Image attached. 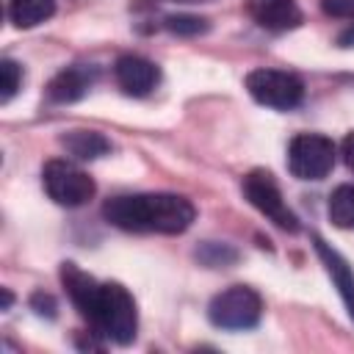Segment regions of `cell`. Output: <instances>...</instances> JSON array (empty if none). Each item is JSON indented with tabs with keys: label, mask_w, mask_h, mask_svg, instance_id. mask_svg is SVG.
<instances>
[{
	"label": "cell",
	"mask_w": 354,
	"mask_h": 354,
	"mask_svg": "<svg viewBox=\"0 0 354 354\" xmlns=\"http://www.w3.org/2000/svg\"><path fill=\"white\" fill-rule=\"evenodd\" d=\"M177 3H205V0H177Z\"/></svg>",
	"instance_id": "obj_22"
},
{
	"label": "cell",
	"mask_w": 354,
	"mask_h": 354,
	"mask_svg": "<svg viewBox=\"0 0 354 354\" xmlns=\"http://www.w3.org/2000/svg\"><path fill=\"white\" fill-rule=\"evenodd\" d=\"M33 307H36V313H47V315H55V304H53V299L50 296H41V293H36L33 296Z\"/></svg>",
	"instance_id": "obj_19"
},
{
	"label": "cell",
	"mask_w": 354,
	"mask_h": 354,
	"mask_svg": "<svg viewBox=\"0 0 354 354\" xmlns=\"http://www.w3.org/2000/svg\"><path fill=\"white\" fill-rule=\"evenodd\" d=\"M61 144L69 155H75L80 160H94V158L111 152V141L97 130H69L66 136H61Z\"/></svg>",
	"instance_id": "obj_12"
},
{
	"label": "cell",
	"mask_w": 354,
	"mask_h": 354,
	"mask_svg": "<svg viewBox=\"0 0 354 354\" xmlns=\"http://www.w3.org/2000/svg\"><path fill=\"white\" fill-rule=\"evenodd\" d=\"M102 216L127 232H185L196 216L194 205L180 194H122L102 205Z\"/></svg>",
	"instance_id": "obj_1"
},
{
	"label": "cell",
	"mask_w": 354,
	"mask_h": 354,
	"mask_svg": "<svg viewBox=\"0 0 354 354\" xmlns=\"http://www.w3.org/2000/svg\"><path fill=\"white\" fill-rule=\"evenodd\" d=\"M241 188H243V196L249 199V205L257 207L279 230H288V232H296L299 230V218L288 207V202H285V196H282V191H279V185H277V180H274L271 171H266V169L249 171L243 177Z\"/></svg>",
	"instance_id": "obj_6"
},
{
	"label": "cell",
	"mask_w": 354,
	"mask_h": 354,
	"mask_svg": "<svg viewBox=\"0 0 354 354\" xmlns=\"http://www.w3.org/2000/svg\"><path fill=\"white\" fill-rule=\"evenodd\" d=\"M113 77L119 83V88L130 97H147L158 80H160V72L158 66L144 58V55H122L113 66Z\"/></svg>",
	"instance_id": "obj_8"
},
{
	"label": "cell",
	"mask_w": 354,
	"mask_h": 354,
	"mask_svg": "<svg viewBox=\"0 0 354 354\" xmlns=\"http://www.w3.org/2000/svg\"><path fill=\"white\" fill-rule=\"evenodd\" d=\"M166 28L177 36H196L207 30V19L202 17H188V14H177V17H166Z\"/></svg>",
	"instance_id": "obj_16"
},
{
	"label": "cell",
	"mask_w": 354,
	"mask_h": 354,
	"mask_svg": "<svg viewBox=\"0 0 354 354\" xmlns=\"http://www.w3.org/2000/svg\"><path fill=\"white\" fill-rule=\"evenodd\" d=\"M249 17L271 33H285L301 25V8L296 0H246Z\"/></svg>",
	"instance_id": "obj_9"
},
{
	"label": "cell",
	"mask_w": 354,
	"mask_h": 354,
	"mask_svg": "<svg viewBox=\"0 0 354 354\" xmlns=\"http://www.w3.org/2000/svg\"><path fill=\"white\" fill-rule=\"evenodd\" d=\"M0 75H3V91H0V102H8V100L17 94L19 83H22V69H19V64H17V61L3 58V64H0Z\"/></svg>",
	"instance_id": "obj_17"
},
{
	"label": "cell",
	"mask_w": 354,
	"mask_h": 354,
	"mask_svg": "<svg viewBox=\"0 0 354 354\" xmlns=\"http://www.w3.org/2000/svg\"><path fill=\"white\" fill-rule=\"evenodd\" d=\"M207 315L221 329H252L263 315V299L246 285H232L213 296Z\"/></svg>",
	"instance_id": "obj_4"
},
{
	"label": "cell",
	"mask_w": 354,
	"mask_h": 354,
	"mask_svg": "<svg viewBox=\"0 0 354 354\" xmlns=\"http://www.w3.org/2000/svg\"><path fill=\"white\" fill-rule=\"evenodd\" d=\"M329 221L340 230H354V185H340L329 196Z\"/></svg>",
	"instance_id": "obj_15"
},
{
	"label": "cell",
	"mask_w": 354,
	"mask_h": 354,
	"mask_svg": "<svg viewBox=\"0 0 354 354\" xmlns=\"http://www.w3.org/2000/svg\"><path fill=\"white\" fill-rule=\"evenodd\" d=\"M246 88L260 105L274 111H290L304 100L301 77L285 69H252L246 75Z\"/></svg>",
	"instance_id": "obj_3"
},
{
	"label": "cell",
	"mask_w": 354,
	"mask_h": 354,
	"mask_svg": "<svg viewBox=\"0 0 354 354\" xmlns=\"http://www.w3.org/2000/svg\"><path fill=\"white\" fill-rule=\"evenodd\" d=\"M340 152H343V160H346V166L354 171V133H348V136L343 138V147H340Z\"/></svg>",
	"instance_id": "obj_20"
},
{
	"label": "cell",
	"mask_w": 354,
	"mask_h": 354,
	"mask_svg": "<svg viewBox=\"0 0 354 354\" xmlns=\"http://www.w3.org/2000/svg\"><path fill=\"white\" fill-rule=\"evenodd\" d=\"M41 183H44L47 196H50L53 202L64 205V207H80V205H86V202L94 196V191H97L94 180H91L83 169H77L75 163L61 160V158L44 163V169H41Z\"/></svg>",
	"instance_id": "obj_5"
},
{
	"label": "cell",
	"mask_w": 354,
	"mask_h": 354,
	"mask_svg": "<svg viewBox=\"0 0 354 354\" xmlns=\"http://www.w3.org/2000/svg\"><path fill=\"white\" fill-rule=\"evenodd\" d=\"M55 14V0H8V19L17 28H36Z\"/></svg>",
	"instance_id": "obj_13"
},
{
	"label": "cell",
	"mask_w": 354,
	"mask_h": 354,
	"mask_svg": "<svg viewBox=\"0 0 354 354\" xmlns=\"http://www.w3.org/2000/svg\"><path fill=\"white\" fill-rule=\"evenodd\" d=\"M348 313H351V318H354V301H351V304H348Z\"/></svg>",
	"instance_id": "obj_23"
},
{
	"label": "cell",
	"mask_w": 354,
	"mask_h": 354,
	"mask_svg": "<svg viewBox=\"0 0 354 354\" xmlns=\"http://www.w3.org/2000/svg\"><path fill=\"white\" fill-rule=\"evenodd\" d=\"M91 83H94V72L91 69H86V66H69V69H61L50 80L47 97L53 102H75V100H80L88 91Z\"/></svg>",
	"instance_id": "obj_11"
},
{
	"label": "cell",
	"mask_w": 354,
	"mask_h": 354,
	"mask_svg": "<svg viewBox=\"0 0 354 354\" xmlns=\"http://www.w3.org/2000/svg\"><path fill=\"white\" fill-rule=\"evenodd\" d=\"M337 44H340V47H354V25L337 36Z\"/></svg>",
	"instance_id": "obj_21"
},
{
	"label": "cell",
	"mask_w": 354,
	"mask_h": 354,
	"mask_svg": "<svg viewBox=\"0 0 354 354\" xmlns=\"http://www.w3.org/2000/svg\"><path fill=\"white\" fill-rule=\"evenodd\" d=\"M91 329L119 346H127L136 340L138 332V310H136V299L130 296V290L119 282H102L91 318H88Z\"/></svg>",
	"instance_id": "obj_2"
},
{
	"label": "cell",
	"mask_w": 354,
	"mask_h": 354,
	"mask_svg": "<svg viewBox=\"0 0 354 354\" xmlns=\"http://www.w3.org/2000/svg\"><path fill=\"white\" fill-rule=\"evenodd\" d=\"M326 17L335 19H354V0H321Z\"/></svg>",
	"instance_id": "obj_18"
},
{
	"label": "cell",
	"mask_w": 354,
	"mask_h": 354,
	"mask_svg": "<svg viewBox=\"0 0 354 354\" xmlns=\"http://www.w3.org/2000/svg\"><path fill=\"white\" fill-rule=\"evenodd\" d=\"M335 166V144L321 133H301L288 147V169L299 180H324Z\"/></svg>",
	"instance_id": "obj_7"
},
{
	"label": "cell",
	"mask_w": 354,
	"mask_h": 354,
	"mask_svg": "<svg viewBox=\"0 0 354 354\" xmlns=\"http://www.w3.org/2000/svg\"><path fill=\"white\" fill-rule=\"evenodd\" d=\"M315 249H318V254L324 257L326 271L335 277V282H337V288H340L346 304H351V301H354V277H351V271H348V263H346L335 249H329L321 238H315Z\"/></svg>",
	"instance_id": "obj_14"
},
{
	"label": "cell",
	"mask_w": 354,
	"mask_h": 354,
	"mask_svg": "<svg viewBox=\"0 0 354 354\" xmlns=\"http://www.w3.org/2000/svg\"><path fill=\"white\" fill-rule=\"evenodd\" d=\"M61 282H64V288H66V293H69L72 304L77 307V313L88 321L102 282H97L91 274L80 271L75 263H64V266H61Z\"/></svg>",
	"instance_id": "obj_10"
}]
</instances>
